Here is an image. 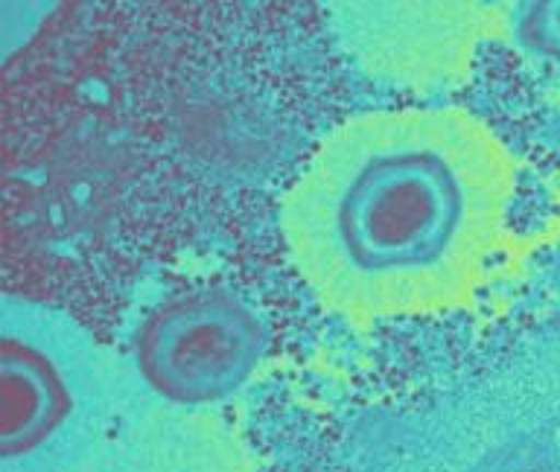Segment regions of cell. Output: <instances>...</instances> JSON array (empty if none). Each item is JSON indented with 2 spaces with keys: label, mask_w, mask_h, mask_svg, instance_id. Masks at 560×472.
<instances>
[{
  "label": "cell",
  "mask_w": 560,
  "mask_h": 472,
  "mask_svg": "<svg viewBox=\"0 0 560 472\" xmlns=\"http://www.w3.org/2000/svg\"><path fill=\"white\" fill-rule=\"evenodd\" d=\"M266 344V327L243 297L199 288L166 300L140 323L135 362L158 397L175 405H210L252 379Z\"/></svg>",
  "instance_id": "2"
},
{
  "label": "cell",
  "mask_w": 560,
  "mask_h": 472,
  "mask_svg": "<svg viewBox=\"0 0 560 472\" xmlns=\"http://www.w3.org/2000/svg\"><path fill=\"white\" fill-rule=\"evenodd\" d=\"M514 190V157L479 117L362 114L315 149L280 231L306 283L341 312H429L476 288Z\"/></svg>",
  "instance_id": "1"
},
{
  "label": "cell",
  "mask_w": 560,
  "mask_h": 472,
  "mask_svg": "<svg viewBox=\"0 0 560 472\" xmlns=\"http://www.w3.org/2000/svg\"><path fill=\"white\" fill-rule=\"evenodd\" d=\"M551 271H555V286L560 288V239H558V251H555V266H551Z\"/></svg>",
  "instance_id": "5"
},
{
  "label": "cell",
  "mask_w": 560,
  "mask_h": 472,
  "mask_svg": "<svg viewBox=\"0 0 560 472\" xmlns=\"http://www.w3.org/2000/svg\"><path fill=\"white\" fill-rule=\"evenodd\" d=\"M70 414V391L42 350L24 341L0 344V449L15 458L38 449Z\"/></svg>",
  "instance_id": "3"
},
{
  "label": "cell",
  "mask_w": 560,
  "mask_h": 472,
  "mask_svg": "<svg viewBox=\"0 0 560 472\" xmlns=\"http://www.w3.org/2000/svg\"><path fill=\"white\" fill-rule=\"evenodd\" d=\"M514 42L532 59L560 68V0L525 3L514 17Z\"/></svg>",
  "instance_id": "4"
}]
</instances>
